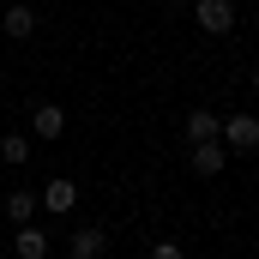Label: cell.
I'll use <instances>...</instances> for the list:
<instances>
[{
	"mask_svg": "<svg viewBox=\"0 0 259 259\" xmlns=\"http://www.w3.org/2000/svg\"><path fill=\"white\" fill-rule=\"evenodd\" d=\"M193 18H199L205 36H229L235 30V6L229 0H193Z\"/></svg>",
	"mask_w": 259,
	"mask_h": 259,
	"instance_id": "cell-1",
	"label": "cell"
},
{
	"mask_svg": "<svg viewBox=\"0 0 259 259\" xmlns=\"http://www.w3.org/2000/svg\"><path fill=\"white\" fill-rule=\"evenodd\" d=\"M223 145H229V151H259V115H247V109L229 115V121H223Z\"/></svg>",
	"mask_w": 259,
	"mask_h": 259,
	"instance_id": "cell-2",
	"label": "cell"
},
{
	"mask_svg": "<svg viewBox=\"0 0 259 259\" xmlns=\"http://www.w3.org/2000/svg\"><path fill=\"white\" fill-rule=\"evenodd\" d=\"M103 247H109V235H103L97 223H84V229L66 235V259H103Z\"/></svg>",
	"mask_w": 259,
	"mask_h": 259,
	"instance_id": "cell-3",
	"label": "cell"
},
{
	"mask_svg": "<svg viewBox=\"0 0 259 259\" xmlns=\"http://www.w3.org/2000/svg\"><path fill=\"white\" fill-rule=\"evenodd\" d=\"M36 199H42V211H55V217H66V211L78 205V187H72L66 175H55V181H49V187H42Z\"/></svg>",
	"mask_w": 259,
	"mask_h": 259,
	"instance_id": "cell-4",
	"label": "cell"
},
{
	"mask_svg": "<svg viewBox=\"0 0 259 259\" xmlns=\"http://www.w3.org/2000/svg\"><path fill=\"white\" fill-rule=\"evenodd\" d=\"M30 133H36V139H61V133H66V109H61V103H36Z\"/></svg>",
	"mask_w": 259,
	"mask_h": 259,
	"instance_id": "cell-5",
	"label": "cell"
},
{
	"mask_svg": "<svg viewBox=\"0 0 259 259\" xmlns=\"http://www.w3.org/2000/svg\"><path fill=\"white\" fill-rule=\"evenodd\" d=\"M217 139H223V121L211 109H193L187 115V145H217Z\"/></svg>",
	"mask_w": 259,
	"mask_h": 259,
	"instance_id": "cell-6",
	"label": "cell"
},
{
	"mask_svg": "<svg viewBox=\"0 0 259 259\" xmlns=\"http://www.w3.org/2000/svg\"><path fill=\"white\" fill-rule=\"evenodd\" d=\"M223 163H229V151H223V145H193V175L211 181V175H223Z\"/></svg>",
	"mask_w": 259,
	"mask_h": 259,
	"instance_id": "cell-7",
	"label": "cell"
},
{
	"mask_svg": "<svg viewBox=\"0 0 259 259\" xmlns=\"http://www.w3.org/2000/svg\"><path fill=\"white\" fill-rule=\"evenodd\" d=\"M36 205H42V199L30 193V187H18V193H6V217H12V229H24V223L36 217Z\"/></svg>",
	"mask_w": 259,
	"mask_h": 259,
	"instance_id": "cell-8",
	"label": "cell"
},
{
	"mask_svg": "<svg viewBox=\"0 0 259 259\" xmlns=\"http://www.w3.org/2000/svg\"><path fill=\"white\" fill-rule=\"evenodd\" d=\"M0 30H6V36H18V42H24V36H30V30H36V12H30V6H6V12H0Z\"/></svg>",
	"mask_w": 259,
	"mask_h": 259,
	"instance_id": "cell-9",
	"label": "cell"
},
{
	"mask_svg": "<svg viewBox=\"0 0 259 259\" xmlns=\"http://www.w3.org/2000/svg\"><path fill=\"white\" fill-rule=\"evenodd\" d=\"M49 247H55V241H49L36 223H24V229H18V259H49Z\"/></svg>",
	"mask_w": 259,
	"mask_h": 259,
	"instance_id": "cell-10",
	"label": "cell"
},
{
	"mask_svg": "<svg viewBox=\"0 0 259 259\" xmlns=\"http://www.w3.org/2000/svg\"><path fill=\"white\" fill-rule=\"evenodd\" d=\"M0 163L24 169V163H30V139H24V133H6V139H0Z\"/></svg>",
	"mask_w": 259,
	"mask_h": 259,
	"instance_id": "cell-11",
	"label": "cell"
},
{
	"mask_svg": "<svg viewBox=\"0 0 259 259\" xmlns=\"http://www.w3.org/2000/svg\"><path fill=\"white\" fill-rule=\"evenodd\" d=\"M145 259H187V253H181V241H157Z\"/></svg>",
	"mask_w": 259,
	"mask_h": 259,
	"instance_id": "cell-12",
	"label": "cell"
},
{
	"mask_svg": "<svg viewBox=\"0 0 259 259\" xmlns=\"http://www.w3.org/2000/svg\"><path fill=\"white\" fill-rule=\"evenodd\" d=\"M169 6H193V0H169Z\"/></svg>",
	"mask_w": 259,
	"mask_h": 259,
	"instance_id": "cell-13",
	"label": "cell"
},
{
	"mask_svg": "<svg viewBox=\"0 0 259 259\" xmlns=\"http://www.w3.org/2000/svg\"><path fill=\"white\" fill-rule=\"evenodd\" d=\"M253 91H259V66H253Z\"/></svg>",
	"mask_w": 259,
	"mask_h": 259,
	"instance_id": "cell-14",
	"label": "cell"
}]
</instances>
